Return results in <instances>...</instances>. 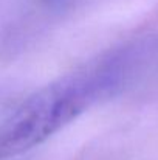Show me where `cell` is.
Listing matches in <instances>:
<instances>
[{
	"label": "cell",
	"mask_w": 158,
	"mask_h": 160,
	"mask_svg": "<svg viewBox=\"0 0 158 160\" xmlns=\"http://www.w3.org/2000/svg\"><path fill=\"white\" fill-rule=\"evenodd\" d=\"M118 79L113 70H96L64 78L33 93L0 123V160L48 140L108 92Z\"/></svg>",
	"instance_id": "6da1fadb"
}]
</instances>
